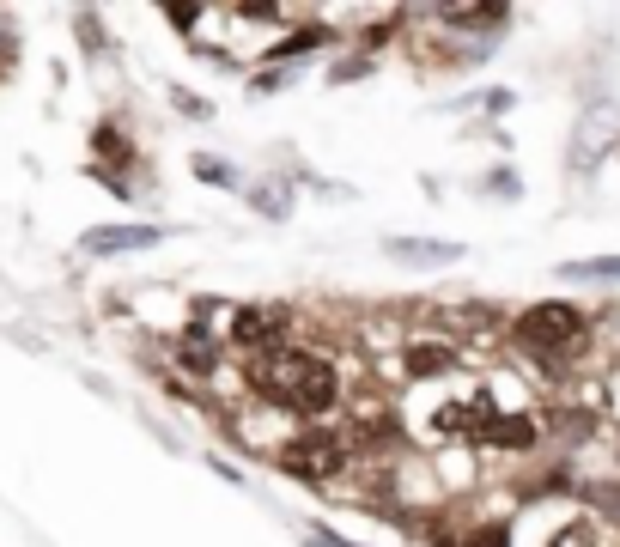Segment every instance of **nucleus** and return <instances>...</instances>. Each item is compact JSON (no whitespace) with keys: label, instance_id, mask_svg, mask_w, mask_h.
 Segmentation results:
<instances>
[{"label":"nucleus","instance_id":"obj_7","mask_svg":"<svg viewBox=\"0 0 620 547\" xmlns=\"http://www.w3.org/2000/svg\"><path fill=\"white\" fill-rule=\"evenodd\" d=\"M541 547H614V535H608V523H596V517H566V523L548 529V541H541Z\"/></svg>","mask_w":620,"mask_h":547},{"label":"nucleus","instance_id":"obj_2","mask_svg":"<svg viewBox=\"0 0 620 547\" xmlns=\"http://www.w3.org/2000/svg\"><path fill=\"white\" fill-rule=\"evenodd\" d=\"M511 335H517V347H523L529 359H541L548 371H566V365L584 359V347H590V323L578 317L572 304H560V298L529 304L523 317L511 323Z\"/></svg>","mask_w":620,"mask_h":547},{"label":"nucleus","instance_id":"obj_1","mask_svg":"<svg viewBox=\"0 0 620 547\" xmlns=\"http://www.w3.org/2000/svg\"><path fill=\"white\" fill-rule=\"evenodd\" d=\"M250 389H256L268 408H280V414L317 420V414H329V408L341 402V371H335V359L286 341V347L250 359Z\"/></svg>","mask_w":620,"mask_h":547},{"label":"nucleus","instance_id":"obj_9","mask_svg":"<svg viewBox=\"0 0 620 547\" xmlns=\"http://www.w3.org/2000/svg\"><path fill=\"white\" fill-rule=\"evenodd\" d=\"M450 365H456V353H450L444 341H426V335H420V341L408 347V377H414V383H426V377H444Z\"/></svg>","mask_w":620,"mask_h":547},{"label":"nucleus","instance_id":"obj_13","mask_svg":"<svg viewBox=\"0 0 620 547\" xmlns=\"http://www.w3.org/2000/svg\"><path fill=\"white\" fill-rule=\"evenodd\" d=\"M560 280H620V256H590V262H566Z\"/></svg>","mask_w":620,"mask_h":547},{"label":"nucleus","instance_id":"obj_10","mask_svg":"<svg viewBox=\"0 0 620 547\" xmlns=\"http://www.w3.org/2000/svg\"><path fill=\"white\" fill-rule=\"evenodd\" d=\"M92 146H98V159L110 165V183H116V195H128V189H122V171H128V140H122V128H116V122H104V128L92 134Z\"/></svg>","mask_w":620,"mask_h":547},{"label":"nucleus","instance_id":"obj_12","mask_svg":"<svg viewBox=\"0 0 620 547\" xmlns=\"http://www.w3.org/2000/svg\"><path fill=\"white\" fill-rule=\"evenodd\" d=\"M548 426H554V438H560V444H584V438L596 432V420H590V414H572V408L548 414Z\"/></svg>","mask_w":620,"mask_h":547},{"label":"nucleus","instance_id":"obj_4","mask_svg":"<svg viewBox=\"0 0 620 547\" xmlns=\"http://www.w3.org/2000/svg\"><path fill=\"white\" fill-rule=\"evenodd\" d=\"M541 432H548V420H541V414H499V420L487 426L481 450H505V456H517V450H535Z\"/></svg>","mask_w":620,"mask_h":547},{"label":"nucleus","instance_id":"obj_15","mask_svg":"<svg viewBox=\"0 0 620 547\" xmlns=\"http://www.w3.org/2000/svg\"><path fill=\"white\" fill-rule=\"evenodd\" d=\"M584 493H590V499H596V505H602L608 517H620V481H590Z\"/></svg>","mask_w":620,"mask_h":547},{"label":"nucleus","instance_id":"obj_14","mask_svg":"<svg viewBox=\"0 0 620 547\" xmlns=\"http://www.w3.org/2000/svg\"><path fill=\"white\" fill-rule=\"evenodd\" d=\"M195 177H207V183H219V189H238V171H231L225 159H207V152L195 159Z\"/></svg>","mask_w":620,"mask_h":547},{"label":"nucleus","instance_id":"obj_17","mask_svg":"<svg viewBox=\"0 0 620 547\" xmlns=\"http://www.w3.org/2000/svg\"><path fill=\"white\" fill-rule=\"evenodd\" d=\"M310 547H353V541H335V535H310Z\"/></svg>","mask_w":620,"mask_h":547},{"label":"nucleus","instance_id":"obj_3","mask_svg":"<svg viewBox=\"0 0 620 547\" xmlns=\"http://www.w3.org/2000/svg\"><path fill=\"white\" fill-rule=\"evenodd\" d=\"M274 462L286 468L292 481H310V487H335L347 475V462H353V438L347 432H329V426H310L298 438H286L274 450Z\"/></svg>","mask_w":620,"mask_h":547},{"label":"nucleus","instance_id":"obj_6","mask_svg":"<svg viewBox=\"0 0 620 547\" xmlns=\"http://www.w3.org/2000/svg\"><path fill=\"white\" fill-rule=\"evenodd\" d=\"M219 341H225V335H213V329H183V335L171 341V353H177V365H183L189 377H213V371H219Z\"/></svg>","mask_w":620,"mask_h":547},{"label":"nucleus","instance_id":"obj_16","mask_svg":"<svg viewBox=\"0 0 620 547\" xmlns=\"http://www.w3.org/2000/svg\"><path fill=\"white\" fill-rule=\"evenodd\" d=\"M487 183H493V195H517V177H511V171H493Z\"/></svg>","mask_w":620,"mask_h":547},{"label":"nucleus","instance_id":"obj_8","mask_svg":"<svg viewBox=\"0 0 620 547\" xmlns=\"http://www.w3.org/2000/svg\"><path fill=\"white\" fill-rule=\"evenodd\" d=\"M396 262H408V268H444V262H462V244H414V238H390L383 244Z\"/></svg>","mask_w":620,"mask_h":547},{"label":"nucleus","instance_id":"obj_5","mask_svg":"<svg viewBox=\"0 0 620 547\" xmlns=\"http://www.w3.org/2000/svg\"><path fill=\"white\" fill-rule=\"evenodd\" d=\"M165 231L159 225H98V231H86V250L92 256H128V250H152Z\"/></svg>","mask_w":620,"mask_h":547},{"label":"nucleus","instance_id":"obj_11","mask_svg":"<svg viewBox=\"0 0 620 547\" xmlns=\"http://www.w3.org/2000/svg\"><path fill=\"white\" fill-rule=\"evenodd\" d=\"M432 19H444V25H469V31H487V25H499L505 13H499V7H438Z\"/></svg>","mask_w":620,"mask_h":547}]
</instances>
